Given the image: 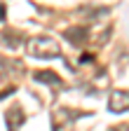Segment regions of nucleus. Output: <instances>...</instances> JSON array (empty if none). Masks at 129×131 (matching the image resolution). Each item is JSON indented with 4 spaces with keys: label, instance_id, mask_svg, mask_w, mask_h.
<instances>
[{
    "label": "nucleus",
    "instance_id": "2",
    "mask_svg": "<svg viewBox=\"0 0 129 131\" xmlns=\"http://www.w3.org/2000/svg\"><path fill=\"white\" fill-rule=\"evenodd\" d=\"M113 112H127L129 110V91H113L110 94V101H108Z\"/></svg>",
    "mask_w": 129,
    "mask_h": 131
},
{
    "label": "nucleus",
    "instance_id": "1",
    "mask_svg": "<svg viewBox=\"0 0 129 131\" xmlns=\"http://www.w3.org/2000/svg\"><path fill=\"white\" fill-rule=\"evenodd\" d=\"M59 52L61 49H59L56 40H52V38L40 35V38H31L28 40V54L35 56V59H56Z\"/></svg>",
    "mask_w": 129,
    "mask_h": 131
},
{
    "label": "nucleus",
    "instance_id": "4",
    "mask_svg": "<svg viewBox=\"0 0 129 131\" xmlns=\"http://www.w3.org/2000/svg\"><path fill=\"white\" fill-rule=\"evenodd\" d=\"M35 80H38V82H47V84H61V82L54 77V73H47V70L35 73Z\"/></svg>",
    "mask_w": 129,
    "mask_h": 131
},
{
    "label": "nucleus",
    "instance_id": "6",
    "mask_svg": "<svg viewBox=\"0 0 129 131\" xmlns=\"http://www.w3.org/2000/svg\"><path fill=\"white\" fill-rule=\"evenodd\" d=\"M5 19V5H0V21Z\"/></svg>",
    "mask_w": 129,
    "mask_h": 131
},
{
    "label": "nucleus",
    "instance_id": "5",
    "mask_svg": "<svg viewBox=\"0 0 129 131\" xmlns=\"http://www.w3.org/2000/svg\"><path fill=\"white\" fill-rule=\"evenodd\" d=\"M66 35H68V40H71L73 45H82V42H85V38H82V35H85V30H82V28H77V30L73 28V30L66 33Z\"/></svg>",
    "mask_w": 129,
    "mask_h": 131
},
{
    "label": "nucleus",
    "instance_id": "3",
    "mask_svg": "<svg viewBox=\"0 0 129 131\" xmlns=\"http://www.w3.org/2000/svg\"><path fill=\"white\" fill-rule=\"evenodd\" d=\"M5 119H7L9 131H14V129H17V124H21V122H24V112H21V108H19V105L9 108V110H7V115H5Z\"/></svg>",
    "mask_w": 129,
    "mask_h": 131
}]
</instances>
